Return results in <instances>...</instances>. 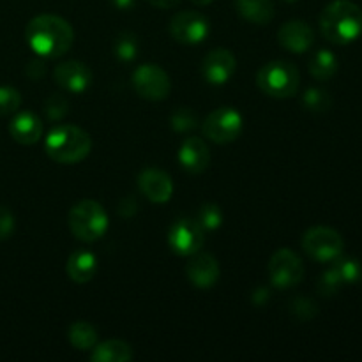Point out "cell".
<instances>
[{"instance_id":"obj_32","label":"cell","mask_w":362,"mask_h":362,"mask_svg":"<svg viewBox=\"0 0 362 362\" xmlns=\"http://www.w3.org/2000/svg\"><path fill=\"white\" fill-rule=\"evenodd\" d=\"M45 71H46L45 64L37 62V60H34V62H30V66H28L27 74L32 78V80H39V78L45 76Z\"/></svg>"},{"instance_id":"obj_7","label":"cell","mask_w":362,"mask_h":362,"mask_svg":"<svg viewBox=\"0 0 362 362\" xmlns=\"http://www.w3.org/2000/svg\"><path fill=\"white\" fill-rule=\"evenodd\" d=\"M269 279L276 288H292L299 285L304 278V264L299 255L293 253L288 247L278 250L271 257L267 265Z\"/></svg>"},{"instance_id":"obj_21","label":"cell","mask_w":362,"mask_h":362,"mask_svg":"<svg viewBox=\"0 0 362 362\" xmlns=\"http://www.w3.org/2000/svg\"><path fill=\"white\" fill-rule=\"evenodd\" d=\"M235 7L244 20L257 25H267L274 18L272 0H235Z\"/></svg>"},{"instance_id":"obj_19","label":"cell","mask_w":362,"mask_h":362,"mask_svg":"<svg viewBox=\"0 0 362 362\" xmlns=\"http://www.w3.org/2000/svg\"><path fill=\"white\" fill-rule=\"evenodd\" d=\"M66 272L74 283H80V285L92 281L95 272H98V258L87 250L74 251L67 260Z\"/></svg>"},{"instance_id":"obj_18","label":"cell","mask_w":362,"mask_h":362,"mask_svg":"<svg viewBox=\"0 0 362 362\" xmlns=\"http://www.w3.org/2000/svg\"><path fill=\"white\" fill-rule=\"evenodd\" d=\"M9 133L21 145H34L42 136V124L32 112H20L9 124Z\"/></svg>"},{"instance_id":"obj_23","label":"cell","mask_w":362,"mask_h":362,"mask_svg":"<svg viewBox=\"0 0 362 362\" xmlns=\"http://www.w3.org/2000/svg\"><path fill=\"white\" fill-rule=\"evenodd\" d=\"M69 341L76 350H90L98 343V329L83 320L74 322L69 327Z\"/></svg>"},{"instance_id":"obj_11","label":"cell","mask_w":362,"mask_h":362,"mask_svg":"<svg viewBox=\"0 0 362 362\" xmlns=\"http://www.w3.org/2000/svg\"><path fill=\"white\" fill-rule=\"evenodd\" d=\"M209 32H211L209 20L197 11L177 13L170 21V34L182 45H198V42L205 41Z\"/></svg>"},{"instance_id":"obj_12","label":"cell","mask_w":362,"mask_h":362,"mask_svg":"<svg viewBox=\"0 0 362 362\" xmlns=\"http://www.w3.org/2000/svg\"><path fill=\"white\" fill-rule=\"evenodd\" d=\"M53 78L60 88L71 94H81L92 83V71L80 60H67L53 71Z\"/></svg>"},{"instance_id":"obj_16","label":"cell","mask_w":362,"mask_h":362,"mask_svg":"<svg viewBox=\"0 0 362 362\" xmlns=\"http://www.w3.org/2000/svg\"><path fill=\"white\" fill-rule=\"evenodd\" d=\"M219 269L218 260L209 253H194L191 262L186 267V274L189 281L193 283L197 288H211L218 283L219 279Z\"/></svg>"},{"instance_id":"obj_6","label":"cell","mask_w":362,"mask_h":362,"mask_svg":"<svg viewBox=\"0 0 362 362\" xmlns=\"http://www.w3.org/2000/svg\"><path fill=\"white\" fill-rule=\"evenodd\" d=\"M343 237L329 226H313L303 237V250L317 262H332L341 257Z\"/></svg>"},{"instance_id":"obj_1","label":"cell","mask_w":362,"mask_h":362,"mask_svg":"<svg viewBox=\"0 0 362 362\" xmlns=\"http://www.w3.org/2000/svg\"><path fill=\"white\" fill-rule=\"evenodd\" d=\"M25 39L39 57L57 59L71 49L74 42V30L69 21L62 16L39 14L28 21Z\"/></svg>"},{"instance_id":"obj_17","label":"cell","mask_w":362,"mask_h":362,"mask_svg":"<svg viewBox=\"0 0 362 362\" xmlns=\"http://www.w3.org/2000/svg\"><path fill=\"white\" fill-rule=\"evenodd\" d=\"M179 161L182 168L189 173H202L211 163V152L202 138L189 136L182 141L179 148Z\"/></svg>"},{"instance_id":"obj_27","label":"cell","mask_w":362,"mask_h":362,"mask_svg":"<svg viewBox=\"0 0 362 362\" xmlns=\"http://www.w3.org/2000/svg\"><path fill=\"white\" fill-rule=\"evenodd\" d=\"M197 221L200 223L205 230H216L223 223L221 209L214 204L202 205L200 212H198Z\"/></svg>"},{"instance_id":"obj_15","label":"cell","mask_w":362,"mask_h":362,"mask_svg":"<svg viewBox=\"0 0 362 362\" xmlns=\"http://www.w3.org/2000/svg\"><path fill=\"white\" fill-rule=\"evenodd\" d=\"M279 45L292 53H304L313 46L315 34L313 28L303 20H290L279 28Z\"/></svg>"},{"instance_id":"obj_4","label":"cell","mask_w":362,"mask_h":362,"mask_svg":"<svg viewBox=\"0 0 362 362\" xmlns=\"http://www.w3.org/2000/svg\"><path fill=\"white\" fill-rule=\"evenodd\" d=\"M71 233L78 240L94 243L101 239L108 230V214L105 207L94 200H81L73 205L67 216Z\"/></svg>"},{"instance_id":"obj_24","label":"cell","mask_w":362,"mask_h":362,"mask_svg":"<svg viewBox=\"0 0 362 362\" xmlns=\"http://www.w3.org/2000/svg\"><path fill=\"white\" fill-rule=\"evenodd\" d=\"M138 53V39L131 32H124L115 41V55L122 62H129Z\"/></svg>"},{"instance_id":"obj_28","label":"cell","mask_w":362,"mask_h":362,"mask_svg":"<svg viewBox=\"0 0 362 362\" xmlns=\"http://www.w3.org/2000/svg\"><path fill=\"white\" fill-rule=\"evenodd\" d=\"M45 112L48 115L49 120H62L64 117L69 112V103L67 98L62 94H53L46 99Z\"/></svg>"},{"instance_id":"obj_33","label":"cell","mask_w":362,"mask_h":362,"mask_svg":"<svg viewBox=\"0 0 362 362\" xmlns=\"http://www.w3.org/2000/svg\"><path fill=\"white\" fill-rule=\"evenodd\" d=\"M147 2L154 7H159V9H170V7H175L180 0H147Z\"/></svg>"},{"instance_id":"obj_34","label":"cell","mask_w":362,"mask_h":362,"mask_svg":"<svg viewBox=\"0 0 362 362\" xmlns=\"http://www.w3.org/2000/svg\"><path fill=\"white\" fill-rule=\"evenodd\" d=\"M108 2L113 4L115 7H119V9H129L134 4V0H108Z\"/></svg>"},{"instance_id":"obj_5","label":"cell","mask_w":362,"mask_h":362,"mask_svg":"<svg viewBox=\"0 0 362 362\" xmlns=\"http://www.w3.org/2000/svg\"><path fill=\"white\" fill-rule=\"evenodd\" d=\"M257 85L264 94L276 99H286L297 94L300 85V74L293 64L286 60L269 62L258 71Z\"/></svg>"},{"instance_id":"obj_20","label":"cell","mask_w":362,"mask_h":362,"mask_svg":"<svg viewBox=\"0 0 362 362\" xmlns=\"http://www.w3.org/2000/svg\"><path fill=\"white\" fill-rule=\"evenodd\" d=\"M133 359V349L120 339H108L92 349L90 361L94 362H129Z\"/></svg>"},{"instance_id":"obj_13","label":"cell","mask_w":362,"mask_h":362,"mask_svg":"<svg viewBox=\"0 0 362 362\" xmlns=\"http://www.w3.org/2000/svg\"><path fill=\"white\" fill-rule=\"evenodd\" d=\"M237 69V59L230 49L216 48L209 53L202 64L204 78L212 85H223L233 76Z\"/></svg>"},{"instance_id":"obj_2","label":"cell","mask_w":362,"mask_h":362,"mask_svg":"<svg viewBox=\"0 0 362 362\" xmlns=\"http://www.w3.org/2000/svg\"><path fill=\"white\" fill-rule=\"evenodd\" d=\"M320 30L334 45H349L362 34V11L350 0H334L320 14Z\"/></svg>"},{"instance_id":"obj_30","label":"cell","mask_w":362,"mask_h":362,"mask_svg":"<svg viewBox=\"0 0 362 362\" xmlns=\"http://www.w3.org/2000/svg\"><path fill=\"white\" fill-rule=\"evenodd\" d=\"M336 276H338L339 281H354V279L359 278V265L357 262H339L338 267L334 269Z\"/></svg>"},{"instance_id":"obj_35","label":"cell","mask_w":362,"mask_h":362,"mask_svg":"<svg viewBox=\"0 0 362 362\" xmlns=\"http://www.w3.org/2000/svg\"><path fill=\"white\" fill-rule=\"evenodd\" d=\"M191 2H194V4H197V6L204 7V6H209V4H212V2H214V0H191Z\"/></svg>"},{"instance_id":"obj_31","label":"cell","mask_w":362,"mask_h":362,"mask_svg":"<svg viewBox=\"0 0 362 362\" xmlns=\"http://www.w3.org/2000/svg\"><path fill=\"white\" fill-rule=\"evenodd\" d=\"M14 232V216L7 207L0 205V240H6Z\"/></svg>"},{"instance_id":"obj_29","label":"cell","mask_w":362,"mask_h":362,"mask_svg":"<svg viewBox=\"0 0 362 362\" xmlns=\"http://www.w3.org/2000/svg\"><path fill=\"white\" fill-rule=\"evenodd\" d=\"M172 126L173 129L179 133H186L197 127V113L191 112L189 108H180L173 113L172 117Z\"/></svg>"},{"instance_id":"obj_22","label":"cell","mask_w":362,"mask_h":362,"mask_svg":"<svg viewBox=\"0 0 362 362\" xmlns=\"http://www.w3.org/2000/svg\"><path fill=\"white\" fill-rule=\"evenodd\" d=\"M338 71V59L329 49H318L310 60V73L317 80H331Z\"/></svg>"},{"instance_id":"obj_10","label":"cell","mask_w":362,"mask_h":362,"mask_svg":"<svg viewBox=\"0 0 362 362\" xmlns=\"http://www.w3.org/2000/svg\"><path fill=\"white\" fill-rule=\"evenodd\" d=\"M133 85L141 98L151 99V101H161L168 98L170 88H172L168 73L156 64H144L134 69Z\"/></svg>"},{"instance_id":"obj_9","label":"cell","mask_w":362,"mask_h":362,"mask_svg":"<svg viewBox=\"0 0 362 362\" xmlns=\"http://www.w3.org/2000/svg\"><path fill=\"white\" fill-rule=\"evenodd\" d=\"M205 243V228L197 219H179L170 228L168 246L170 250L180 257H193L202 250Z\"/></svg>"},{"instance_id":"obj_26","label":"cell","mask_w":362,"mask_h":362,"mask_svg":"<svg viewBox=\"0 0 362 362\" xmlns=\"http://www.w3.org/2000/svg\"><path fill=\"white\" fill-rule=\"evenodd\" d=\"M303 103L311 112H325L331 106V95H329L327 90H322V88H310L304 94Z\"/></svg>"},{"instance_id":"obj_8","label":"cell","mask_w":362,"mask_h":362,"mask_svg":"<svg viewBox=\"0 0 362 362\" xmlns=\"http://www.w3.org/2000/svg\"><path fill=\"white\" fill-rule=\"evenodd\" d=\"M204 134L214 144H232L243 131V117L230 106L214 110L204 122Z\"/></svg>"},{"instance_id":"obj_3","label":"cell","mask_w":362,"mask_h":362,"mask_svg":"<svg viewBox=\"0 0 362 362\" xmlns=\"http://www.w3.org/2000/svg\"><path fill=\"white\" fill-rule=\"evenodd\" d=\"M45 151L55 163L76 165L83 161L92 151V138L81 127L73 124H62L52 129L46 136Z\"/></svg>"},{"instance_id":"obj_14","label":"cell","mask_w":362,"mask_h":362,"mask_svg":"<svg viewBox=\"0 0 362 362\" xmlns=\"http://www.w3.org/2000/svg\"><path fill=\"white\" fill-rule=\"evenodd\" d=\"M138 187L152 204H165L173 194V182L163 170L147 168L138 177Z\"/></svg>"},{"instance_id":"obj_25","label":"cell","mask_w":362,"mask_h":362,"mask_svg":"<svg viewBox=\"0 0 362 362\" xmlns=\"http://www.w3.org/2000/svg\"><path fill=\"white\" fill-rule=\"evenodd\" d=\"M21 105V95L20 92L14 87H7V85H2L0 87V117L13 115V113L18 112Z\"/></svg>"}]
</instances>
